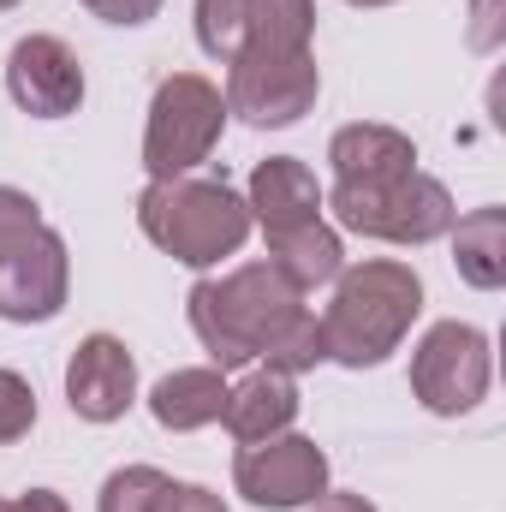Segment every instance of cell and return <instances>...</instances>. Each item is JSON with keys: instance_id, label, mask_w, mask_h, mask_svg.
<instances>
[{"instance_id": "5b68a950", "label": "cell", "mask_w": 506, "mask_h": 512, "mask_svg": "<svg viewBox=\"0 0 506 512\" xmlns=\"http://www.w3.org/2000/svg\"><path fill=\"white\" fill-rule=\"evenodd\" d=\"M227 131V96L203 72H173L149 96V126H143V167L149 179H185L197 173Z\"/></svg>"}, {"instance_id": "8992f818", "label": "cell", "mask_w": 506, "mask_h": 512, "mask_svg": "<svg viewBox=\"0 0 506 512\" xmlns=\"http://www.w3.org/2000/svg\"><path fill=\"white\" fill-rule=\"evenodd\" d=\"M322 96V72L310 48H245L227 72V114L256 131L298 126Z\"/></svg>"}, {"instance_id": "7c38bea8", "label": "cell", "mask_w": 506, "mask_h": 512, "mask_svg": "<svg viewBox=\"0 0 506 512\" xmlns=\"http://www.w3.org/2000/svg\"><path fill=\"white\" fill-rule=\"evenodd\" d=\"M322 185L316 173L298 161V155H268L251 167V185H245V209L262 233H286V227H304V221H322Z\"/></svg>"}, {"instance_id": "8fae6325", "label": "cell", "mask_w": 506, "mask_h": 512, "mask_svg": "<svg viewBox=\"0 0 506 512\" xmlns=\"http://www.w3.org/2000/svg\"><path fill=\"white\" fill-rule=\"evenodd\" d=\"M66 405L84 423H120L137 405V358L120 334H90L66 358Z\"/></svg>"}, {"instance_id": "52a82bcc", "label": "cell", "mask_w": 506, "mask_h": 512, "mask_svg": "<svg viewBox=\"0 0 506 512\" xmlns=\"http://www.w3.org/2000/svg\"><path fill=\"white\" fill-rule=\"evenodd\" d=\"M489 376H495V358H489V334L471 328V322H435L417 352H411V393L423 411L435 417H465L489 399Z\"/></svg>"}, {"instance_id": "2e32d148", "label": "cell", "mask_w": 506, "mask_h": 512, "mask_svg": "<svg viewBox=\"0 0 506 512\" xmlns=\"http://www.w3.org/2000/svg\"><path fill=\"white\" fill-rule=\"evenodd\" d=\"M268 262L298 286V292H316L328 286L340 268H346V245L328 221H304V227H286V233H268Z\"/></svg>"}, {"instance_id": "f1b7e54d", "label": "cell", "mask_w": 506, "mask_h": 512, "mask_svg": "<svg viewBox=\"0 0 506 512\" xmlns=\"http://www.w3.org/2000/svg\"><path fill=\"white\" fill-rule=\"evenodd\" d=\"M0 512H12V501H0Z\"/></svg>"}, {"instance_id": "9a60e30c", "label": "cell", "mask_w": 506, "mask_h": 512, "mask_svg": "<svg viewBox=\"0 0 506 512\" xmlns=\"http://www.w3.org/2000/svg\"><path fill=\"white\" fill-rule=\"evenodd\" d=\"M227 411V376L209 364V370H173L149 387V417L173 435H191V429H209L221 423Z\"/></svg>"}, {"instance_id": "83f0119b", "label": "cell", "mask_w": 506, "mask_h": 512, "mask_svg": "<svg viewBox=\"0 0 506 512\" xmlns=\"http://www.w3.org/2000/svg\"><path fill=\"white\" fill-rule=\"evenodd\" d=\"M12 6H18V0H0V12H12Z\"/></svg>"}, {"instance_id": "d6986e66", "label": "cell", "mask_w": 506, "mask_h": 512, "mask_svg": "<svg viewBox=\"0 0 506 512\" xmlns=\"http://www.w3.org/2000/svg\"><path fill=\"white\" fill-rule=\"evenodd\" d=\"M167 489H173L167 471H155V465H120V471L102 483L96 512H161Z\"/></svg>"}, {"instance_id": "603a6c76", "label": "cell", "mask_w": 506, "mask_h": 512, "mask_svg": "<svg viewBox=\"0 0 506 512\" xmlns=\"http://www.w3.org/2000/svg\"><path fill=\"white\" fill-rule=\"evenodd\" d=\"M161 512H233L215 489H203V483H173L167 489V501H161Z\"/></svg>"}, {"instance_id": "44dd1931", "label": "cell", "mask_w": 506, "mask_h": 512, "mask_svg": "<svg viewBox=\"0 0 506 512\" xmlns=\"http://www.w3.org/2000/svg\"><path fill=\"white\" fill-rule=\"evenodd\" d=\"M30 233H42V203L18 185H0V256L18 251Z\"/></svg>"}, {"instance_id": "ffe728a7", "label": "cell", "mask_w": 506, "mask_h": 512, "mask_svg": "<svg viewBox=\"0 0 506 512\" xmlns=\"http://www.w3.org/2000/svg\"><path fill=\"white\" fill-rule=\"evenodd\" d=\"M30 429H36V387L18 370H0V447L24 441Z\"/></svg>"}, {"instance_id": "484cf974", "label": "cell", "mask_w": 506, "mask_h": 512, "mask_svg": "<svg viewBox=\"0 0 506 512\" xmlns=\"http://www.w3.org/2000/svg\"><path fill=\"white\" fill-rule=\"evenodd\" d=\"M310 512H376V507H370L364 495H346V489H328V495H322V501H316Z\"/></svg>"}, {"instance_id": "4316f807", "label": "cell", "mask_w": 506, "mask_h": 512, "mask_svg": "<svg viewBox=\"0 0 506 512\" xmlns=\"http://www.w3.org/2000/svg\"><path fill=\"white\" fill-rule=\"evenodd\" d=\"M346 6H393V0H346Z\"/></svg>"}, {"instance_id": "4fadbf2b", "label": "cell", "mask_w": 506, "mask_h": 512, "mask_svg": "<svg viewBox=\"0 0 506 512\" xmlns=\"http://www.w3.org/2000/svg\"><path fill=\"white\" fill-rule=\"evenodd\" d=\"M292 417H298V376H280V370L256 364L251 376H239V382L227 387V411H221V423H227V435H233L239 447L292 429Z\"/></svg>"}, {"instance_id": "7402d4cb", "label": "cell", "mask_w": 506, "mask_h": 512, "mask_svg": "<svg viewBox=\"0 0 506 512\" xmlns=\"http://www.w3.org/2000/svg\"><path fill=\"white\" fill-rule=\"evenodd\" d=\"M78 6H90L102 24H149L161 12V0H78Z\"/></svg>"}, {"instance_id": "cb8c5ba5", "label": "cell", "mask_w": 506, "mask_h": 512, "mask_svg": "<svg viewBox=\"0 0 506 512\" xmlns=\"http://www.w3.org/2000/svg\"><path fill=\"white\" fill-rule=\"evenodd\" d=\"M501 42V24H495V0H477V24H471V48H495Z\"/></svg>"}, {"instance_id": "7a4b0ae2", "label": "cell", "mask_w": 506, "mask_h": 512, "mask_svg": "<svg viewBox=\"0 0 506 512\" xmlns=\"http://www.w3.org/2000/svg\"><path fill=\"white\" fill-rule=\"evenodd\" d=\"M423 316V280L411 262H358V268H340L334 274V298L322 310V340H328V358L346 364V370H376L387 364L411 322Z\"/></svg>"}, {"instance_id": "d4e9b609", "label": "cell", "mask_w": 506, "mask_h": 512, "mask_svg": "<svg viewBox=\"0 0 506 512\" xmlns=\"http://www.w3.org/2000/svg\"><path fill=\"white\" fill-rule=\"evenodd\" d=\"M12 512H72L66 507V495H54V489H30V495H18Z\"/></svg>"}, {"instance_id": "e0dca14e", "label": "cell", "mask_w": 506, "mask_h": 512, "mask_svg": "<svg viewBox=\"0 0 506 512\" xmlns=\"http://www.w3.org/2000/svg\"><path fill=\"white\" fill-rule=\"evenodd\" d=\"M453 262L459 280L477 292H501L506 286V209H471L453 221Z\"/></svg>"}, {"instance_id": "5bb4252c", "label": "cell", "mask_w": 506, "mask_h": 512, "mask_svg": "<svg viewBox=\"0 0 506 512\" xmlns=\"http://www.w3.org/2000/svg\"><path fill=\"white\" fill-rule=\"evenodd\" d=\"M328 161H334V179H340V185H358V179H393V173H411V167H417V143H411L399 126L358 120V126L334 131Z\"/></svg>"}, {"instance_id": "3957f363", "label": "cell", "mask_w": 506, "mask_h": 512, "mask_svg": "<svg viewBox=\"0 0 506 512\" xmlns=\"http://www.w3.org/2000/svg\"><path fill=\"white\" fill-rule=\"evenodd\" d=\"M251 227L245 191H233L227 179H149L137 197V233L185 268H215L221 256H239Z\"/></svg>"}, {"instance_id": "30bf717a", "label": "cell", "mask_w": 506, "mask_h": 512, "mask_svg": "<svg viewBox=\"0 0 506 512\" xmlns=\"http://www.w3.org/2000/svg\"><path fill=\"white\" fill-rule=\"evenodd\" d=\"M6 90L30 120H66L84 108V66L60 36H24L6 54Z\"/></svg>"}, {"instance_id": "ac0fdd59", "label": "cell", "mask_w": 506, "mask_h": 512, "mask_svg": "<svg viewBox=\"0 0 506 512\" xmlns=\"http://www.w3.org/2000/svg\"><path fill=\"white\" fill-rule=\"evenodd\" d=\"M256 0H197V48L221 66H233L251 48Z\"/></svg>"}, {"instance_id": "ba28073f", "label": "cell", "mask_w": 506, "mask_h": 512, "mask_svg": "<svg viewBox=\"0 0 506 512\" xmlns=\"http://www.w3.org/2000/svg\"><path fill=\"white\" fill-rule=\"evenodd\" d=\"M233 489L262 512H298L316 507L328 495V453L310 441V435H268V441H251L239 447L233 459Z\"/></svg>"}, {"instance_id": "9c48e42d", "label": "cell", "mask_w": 506, "mask_h": 512, "mask_svg": "<svg viewBox=\"0 0 506 512\" xmlns=\"http://www.w3.org/2000/svg\"><path fill=\"white\" fill-rule=\"evenodd\" d=\"M66 286H72V256L54 227L30 233L18 251L0 256V322H54L66 310Z\"/></svg>"}, {"instance_id": "277c9868", "label": "cell", "mask_w": 506, "mask_h": 512, "mask_svg": "<svg viewBox=\"0 0 506 512\" xmlns=\"http://www.w3.org/2000/svg\"><path fill=\"white\" fill-rule=\"evenodd\" d=\"M322 209H334V221L346 233L381 239V245H429V239H447L453 221H459L453 191L441 179H429L423 167L393 173V179H358V185L334 179Z\"/></svg>"}, {"instance_id": "6da1fadb", "label": "cell", "mask_w": 506, "mask_h": 512, "mask_svg": "<svg viewBox=\"0 0 506 512\" xmlns=\"http://www.w3.org/2000/svg\"><path fill=\"white\" fill-rule=\"evenodd\" d=\"M185 316L203 352L215 358V370H245L286 340V328L304 316V292L274 262H239L221 280L215 274L197 280L185 298Z\"/></svg>"}]
</instances>
